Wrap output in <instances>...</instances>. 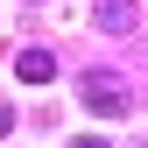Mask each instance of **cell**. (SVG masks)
Segmentation results:
<instances>
[{
  "mask_svg": "<svg viewBox=\"0 0 148 148\" xmlns=\"http://www.w3.org/2000/svg\"><path fill=\"white\" fill-rule=\"evenodd\" d=\"M78 99L92 106V113H106V120L127 113V85L113 78V71H85V78H78Z\"/></svg>",
  "mask_w": 148,
  "mask_h": 148,
  "instance_id": "1",
  "label": "cell"
},
{
  "mask_svg": "<svg viewBox=\"0 0 148 148\" xmlns=\"http://www.w3.org/2000/svg\"><path fill=\"white\" fill-rule=\"evenodd\" d=\"M14 71H21V85H49V78H57V57H49V49H21Z\"/></svg>",
  "mask_w": 148,
  "mask_h": 148,
  "instance_id": "3",
  "label": "cell"
},
{
  "mask_svg": "<svg viewBox=\"0 0 148 148\" xmlns=\"http://www.w3.org/2000/svg\"><path fill=\"white\" fill-rule=\"evenodd\" d=\"M71 148H106V141H99V134H85V141H71Z\"/></svg>",
  "mask_w": 148,
  "mask_h": 148,
  "instance_id": "5",
  "label": "cell"
},
{
  "mask_svg": "<svg viewBox=\"0 0 148 148\" xmlns=\"http://www.w3.org/2000/svg\"><path fill=\"white\" fill-rule=\"evenodd\" d=\"M0 134H14V106H0Z\"/></svg>",
  "mask_w": 148,
  "mask_h": 148,
  "instance_id": "4",
  "label": "cell"
},
{
  "mask_svg": "<svg viewBox=\"0 0 148 148\" xmlns=\"http://www.w3.org/2000/svg\"><path fill=\"white\" fill-rule=\"evenodd\" d=\"M134 21H141L134 0H99V28L106 35H134Z\"/></svg>",
  "mask_w": 148,
  "mask_h": 148,
  "instance_id": "2",
  "label": "cell"
}]
</instances>
